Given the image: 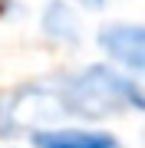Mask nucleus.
Segmentation results:
<instances>
[{
	"label": "nucleus",
	"mask_w": 145,
	"mask_h": 148,
	"mask_svg": "<svg viewBox=\"0 0 145 148\" xmlns=\"http://www.w3.org/2000/svg\"><path fill=\"white\" fill-rule=\"evenodd\" d=\"M49 102L56 122H99L122 119V115H145V82L132 79L112 63H86L79 69L46 79Z\"/></svg>",
	"instance_id": "nucleus-1"
},
{
	"label": "nucleus",
	"mask_w": 145,
	"mask_h": 148,
	"mask_svg": "<svg viewBox=\"0 0 145 148\" xmlns=\"http://www.w3.org/2000/svg\"><path fill=\"white\" fill-rule=\"evenodd\" d=\"M96 46L106 63L119 66L132 79L145 82V23L139 20H106L96 30Z\"/></svg>",
	"instance_id": "nucleus-2"
},
{
	"label": "nucleus",
	"mask_w": 145,
	"mask_h": 148,
	"mask_svg": "<svg viewBox=\"0 0 145 148\" xmlns=\"http://www.w3.org/2000/svg\"><path fill=\"white\" fill-rule=\"evenodd\" d=\"M142 138H145V128H142Z\"/></svg>",
	"instance_id": "nucleus-6"
},
{
	"label": "nucleus",
	"mask_w": 145,
	"mask_h": 148,
	"mask_svg": "<svg viewBox=\"0 0 145 148\" xmlns=\"http://www.w3.org/2000/svg\"><path fill=\"white\" fill-rule=\"evenodd\" d=\"M33 148H125L122 138L102 125L89 122H53L40 125L27 135Z\"/></svg>",
	"instance_id": "nucleus-3"
},
{
	"label": "nucleus",
	"mask_w": 145,
	"mask_h": 148,
	"mask_svg": "<svg viewBox=\"0 0 145 148\" xmlns=\"http://www.w3.org/2000/svg\"><path fill=\"white\" fill-rule=\"evenodd\" d=\"M40 30L53 46L76 49L82 43V20L69 0H49L40 13Z\"/></svg>",
	"instance_id": "nucleus-4"
},
{
	"label": "nucleus",
	"mask_w": 145,
	"mask_h": 148,
	"mask_svg": "<svg viewBox=\"0 0 145 148\" xmlns=\"http://www.w3.org/2000/svg\"><path fill=\"white\" fill-rule=\"evenodd\" d=\"M76 3H79V7H86V10H102L109 0H76Z\"/></svg>",
	"instance_id": "nucleus-5"
}]
</instances>
